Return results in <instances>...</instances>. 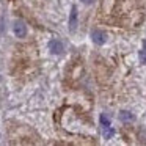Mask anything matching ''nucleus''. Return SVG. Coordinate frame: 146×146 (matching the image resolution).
Masks as SVG:
<instances>
[{
	"label": "nucleus",
	"mask_w": 146,
	"mask_h": 146,
	"mask_svg": "<svg viewBox=\"0 0 146 146\" xmlns=\"http://www.w3.org/2000/svg\"><path fill=\"white\" fill-rule=\"evenodd\" d=\"M91 39H93L94 44L104 46L105 41H107V35H105L102 30H93V32H91Z\"/></svg>",
	"instance_id": "obj_2"
},
{
	"label": "nucleus",
	"mask_w": 146,
	"mask_h": 146,
	"mask_svg": "<svg viewBox=\"0 0 146 146\" xmlns=\"http://www.w3.org/2000/svg\"><path fill=\"white\" fill-rule=\"evenodd\" d=\"M113 135H115V130L110 126H105L104 127V138H111Z\"/></svg>",
	"instance_id": "obj_6"
},
{
	"label": "nucleus",
	"mask_w": 146,
	"mask_h": 146,
	"mask_svg": "<svg viewBox=\"0 0 146 146\" xmlns=\"http://www.w3.org/2000/svg\"><path fill=\"white\" fill-rule=\"evenodd\" d=\"M138 57H140V61H141V63H146V50H140Z\"/></svg>",
	"instance_id": "obj_8"
},
{
	"label": "nucleus",
	"mask_w": 146,
	"mask_h": 146,
	"mask_svg": "<svg viewBox=\"0 0 146 146\" xmlns=\"http://www.w3.org/2000/svg\"><path fill=\"white\" fill-rule=\"evenodd\" d=\"M99 119H101V124H102V126H104V127H105V126H110V119H108V118L105 116L104 113L101 115V118H99Z\"/></svg>",
	"instance_id": "obj_7"
},
{
	"label": "nucleus",
	"mask_w": 146,
	"mask_h": 146,
	"mask_svg": "<svg viewBox=\"0 0 146 146\" xmlns=\"http://www.w3.org/2000/svg\"><path fill=\"white\" fill-rule=\"evenodd\" d=\"M143 47H145V50H146V41H145V42H143Z\"/></svg>",
	"instance_id": "obj_11"
},
{
	"label": "nucleus",
	"mask_w": 146,
	"mask_h": 146,
	"mask_svg": "<svg viewBox=\"0 0 146 146\" xmlns=\"http://www.w3.org/2000/svg\"><path fill=\"white\" fill-rule=\"evenodd\" d=\"M49 49H50L52 54L58 55V54H61V52L64 50V46H63V42L58 41V39H52V41L49 42Z\"/></svg>",
	"instance_id": "obj_3"
},
{
	"label": "nucleus",
	"mask_w": 146,
	"mask_h": 146,
	"mask_svg": "<svg viewBox=\"0 0 146 146\" xmlns=\"http://www.w3.org/2000/svg\"><path fill=\"white\" fill-rule=\"evenodd\" d=\"M82 2H83V3H85V5H91L93 2H94V0H82Z\"/></svg>",
	"instance_id": "obj_10"
},
{
	"label": "nucleus",
	"mask_w": 146,
	"mask_h": 146,
	"mask_svg": "<svg viewBox=\"0 0 146 146\" xmlns=\"http://www.w3.org/2000/svg\"><path fill=\"white\" fill-rule=\"evenodd\" d=\"M119 119L123 121V123H130V121H133V113H130V111H127V110H123L119 113Z\"/></svg>",
	"instance_id": "obj_5"
},
{
	"label": "nucleus",
	"mask_w": 146,
	"mask_h": 146,
	"mask_svg": "<svg viewBox=\"0 0 146 146\" xmlns=\"http://www.w3.org/2000/svg\"><path fill=\"white\" fill-rule=\"evenodd\" d=\"M77 7H72V10H71V16H69V30L71 32H76L77 30Z\"/></svg>",
	"instance_id": "obj_4"
},
{
	"label": "nucleus",
	"mask_w": 146,
	"mask_h": 146,
	"mask_svg": "<svg viewBox=\"0 0 146 146\" xmlns=\"http://www.w3.org/2000/svg\"><path fill=\"white\" fill-rule=\"evenodd\" d=\"M13 32L17 38H25L27 36V25L22 22V21H14L13 25Z\"/></svg>",
	"instance_id": "obj_1"
},
{
	"label": "nucleus",
	"mask_w": 146,
	"mask_h": 146,
	"mask_svg": "<svg viewBox=\"0 0 146 146\" xmlns=\"http://www.w3.org/2000/svg\"><path fill=\"white\" fill-rule=\"evenodd\" d=\"M3 30H5V21L2 19V17H0V35L3 33Z\"/></svg>",
	"instance_id": "obj_9"
}]
</instances>
